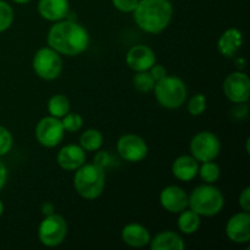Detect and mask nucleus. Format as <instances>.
I'll return each mask as SVG.
<instances>
[{"mask_svg": "<svg viewBox=\"0 0 250 250\" xmlns=\"http://www.w3.org/2000/svg\"><path fill=\"white\" fill-rule=\"evenodd\" d=\"M89 33L75 20H61L49 29L46 43L60 55L77 56L89 46Z\"/></svg>", "mask_w": 250, "mask_h": 250, "instance_id": "nucleus-1", "label": "nucleus"}, {"mask_svg": "<svg viewBox=\"0 0 250 250\" xmlns=\"http://www.w3.org/2000/svg\"><path fill=\"white\" fill-rule=\"evenodd\" d=\"M173 7L168 0H139L133 11L134 21L142 31L158 34L167 28Z\"/></svg>", "mask_w": 250, "mask_h": 250, "instance_id": "nucleus-2", "label": "nucleus"}, {"mask_svg": "<svg viewBox=\"0 0 250 250\" xmlns=\"http://www.w3.org/2000/svg\"><path fill=\"white\" fill-rule=\"evenodd\" d=\"M105 170L95 164H84L77 168L73 177V186L78 195L87 200H94L105 189Z\"/></svg>", "mask_w": 250, "mask_h": 250, "instance_id": "nucleus-3", "label": "nucleus"}, {"mask_svg": "<svg viewBox=\"0 0 250 250\" xmlns=\"http://www.w3.org/2000/svg\"><path fill=\"white\" fill-rule=\"evenodd\" d=\"M224 205L225 198L221 190L208 183L195 187L188 195V208L199 216H216L224 209Z\"/></svg>", "mask_w": 250, "mask_h": 250, "instance_id": "nucleus-4", "label": "nucleus"}, {"mask_svg": "<svg viewBox=\"0 0 250 250\" xmlns=\"http://www.w3.org/2000/svg\"><path fill=\"white\" fill-rule=\"evenodd\" d=\"M156 102L165 109H178L187 100V87L181 78L166 76L154 85Z\"/></svg>", "mask_w": 250, "mask_h": 250, "instance_id": "nucleus-5", "label": "nucleus"}, {"mask_svg": "<svg viewBox=\"0 0 250 250\" xmlns=\"http://www.w3.org/2000/svg\"><path fill=\"white\" fill-rule=\"evenodd\" d=\"M36 75L44 81L56 80L63 70V61L60 54L50 46H43L36 51L32 60Z\"/></svg>", "mask_w": 250, "mask_h": 250, "instance_id": "nucleus-6", "label": "nucleus"}, {"mask_svg": "<svg viewBox=\"0 0 250 250\" xmlns=\"http://www.w3.org/2000/svg\"><path fill=\"white\" fill-rule=\"evenodd\" d=\"M67 236V224L61 215L53 212L44 216L38 227V239L43 246L55 248L63 243Z\"/></svg>", "mask_w": 250, "mask_h": 250, "instance_id": "nucleus-7", "label": "nucleus"}, {"mask_svg": "<svg viewBox=\"0 0 250 250\" xmlns=\"http://www.w3.org/2000/svg\"><path fill=\"white\" fill-rule=\"evenodd\" d=\"M190 155L198 163L214 161L221 151L219 137L210 131H202L195 134L189 143Z\"/></svg>", "mask_w": 250, "mask_h": 250, "instance_id": "nucleus-8", "label": "nucleus"}, {"mask_svg": "<svg viewBox=\"0 0 250 250\" xmlns=\"http://www.w3.org/2000/svg\"><path fill=\"white\" fill-rule=\"evenodd\" d=\"M36 139L41 146L45 148H55L62 142L65 136V129L60 119L54 116H45L36 126Z\"/></svg>", "mask_w": 250, "mask_h": 250, "instance_id": "nucleus-9", "label": "nucleus"}, {"mask_svg": "<svg viewBox=\"0 0 250 250\" xmlns=\"http://www.w3.org/2000/svg\"><path fill=\"white\" fill-rule=\"evenodd\" d=\"M116 149L121 159L128 163H139L148 155L146 142L138 134L128 133L120 137L117 141Z\"/></svg>", "mask_w": 250, "mask_h": 250, "instance_id": "nucleus-10", "label": "nucleus"}, {"mask_svg": "<svg viewBox=\"0 0 250 250\" xmlns=\"http://www.w3.org/2000/svg\"><path fill=\"white\" fill-rule=\"evenodd\" d=\"M224 93L234 104H247L250 98V80L241 71L229 73L224 82Z\"/></svg>", "mask_w": 250, "mask_h": 250, "instance_id": "nucleus-11", "label": "nucleus"}, {"mask_svg": "<svg viewBox=\"0 0 250 250\" xmlns=\"http://www.w3.org/2000/svg\"><path fill=\"white\" fill-rule=\"evenodd\" d=\"M226 236L232 243L246 244L250 241V215L249 212L242 211L234 214L227 221Z\"/></svg>", "mask_w": 250, "mask_h": 250, "instance_id": "nucleus-12", "label": "nucleus"}, {"mask_svg": "<svg viewBox=\"0 0 250 250\" xmlns=\"http://www.w3.org/2000/svg\"><path fill=\"white\" fill-rule=\"evenodd\" d=\"M160 204L170 214H180L188 208V194L178 186H168L160 192Z\"/></svg>", "mask_w": 250, "mask_h": 250, "instance_id": "nucleus-13", "label": "nucleus"}, {"mask_svg": "<svg viewBox=\"0 0 250 250\" xmlns=\"http://www.w3.org/2000/svg\"><path fill=\"white\" fill-rule=\"evenodd\" d=\"M155 53L148 45L137 44L127 51L126 62L128 67L133 70L134 72L149 71V68L155 63Z\"/></svg>", "mask_w": 250, "mask_h": 250, "instance_id": "nucleus-14", "label": "nucleus"}, {"mask_svg": "<svg viewBox=\"0 0 250 250\" xmlns=\"http://www.w3.org/2000/svg\"><path fill=\"white\" fill-rule=\"evenodd\" d=\"M56 161L62 170L76 171L85 164V153L81 146L67 144L60 149L56 156Z\"/></svg>", "mask_w": 250, "mask_h": 250, "instance_id": "nucleus-15", "label": "nucleus"}, {"mask_svg": "<svg viewBox=\"0 0 250 250\" xmlns=\"http://www.w3.org/2000/svg\"><path fill=\"white\" fill-rule=\"evenodd\" d=\"M38 12L42 19L50 22L65 20L70 12L68 0H39Z\"/></svg>", "mask_w": 250, "mask_h": 250, "instance_id": "nucleus-16", "label": "nucleus"}, {"mask_svg": "<svg viewBox=\"0 0 250 250\" xmlns=\"http://www.w3.org/2000/svg\"><path fill=\"white\" fill-rule=\"evenodd\" d=\"M122 241L131 248H143L150 243V232L141 224H128L122 229Z\"/></svg>", "mask_w": 250, "mask_h": 250, "instance_id": "nucleus-17", "label": "nucleus"}, {"mask_svg": "<svg viewBox=\"0 0 250 250\" xmlns=\"http://www.w3.org/2000/svg\"><path fill=\"white\" fill-rule=\"evenodd\" d=\"M243 45V34L239 29L232 28L226 29L217 41V50L225 58H233Z\"/></svg>", "mask_w": 250, "mask_h": 250, "instance_id": "nucleus-18", "label": "nucleus"}, {"mask_svg": "<svg viewBox=\"0 0 250 250\" xmlns=\"http://www.w3.org/2000/svg\"><path fill=\"white\" fill-rule=\"evenodd\" d=\"M199 164L192 155H181L173 161L172 175L182 182H189L198 175Z\"/></svg>", "mask_w": 250, "mask_h": 250, "instance_id": "nucleus-19", "label": "nucleus"}, {"mask_svg": "<svg viewBox=\"0 0 250 250\" xmlns=\"http://www.w3.org/2000/svg\"><path fill=\"white\" fill-rule=\"evenodd\" d=\"M151 250H185V239L172 231H164L150 239Z\"/></svg>", "mask_w": 250, "mask_h": 250, "instance_id": "nucleus-20", "label": "nucleus"}, {"mask_svg": "<svg viewBox=\"0 0 250 250\" xmlns=\"http://www.w3.org/2000/svg\"><path fill=\"white\" fill-rule=\"evenodd\" d=\"M199 215L192 209H186L178 214L177 227L183 234H194L200 229L202 220Z\"/></svg>", "mask_w": 250, "mask_h": 250, "instance_id": "nucleus-21", "label": "nucleus"}, {"mask_svg": "<svg viewBox=\"0 0 250 250\" xmlns=\"http://www.w3.org/2000/svg\"><path fill=\"white\" fill-rule=\"evenodd\" d=\"M102 132L95 128L85 129L80 137V146L84 151H98L103 146Z\"/></svg>", "mask_w": 250, "mask_h": 250, "instance_id": "nucleus-22", "label": "nucleus"}, {"mask_svg": "<svg viewBox=\"0 0 250 250\" xmlns=\"http://www.w3.org/2000/svg\"><path fill=\"white\" fill-rule=\"evenodd\" d=\"M70 100L63 94L53 95L48 102L49 115L56 117V119H62L70 111Z\"/></svg>", "mask_w": 250, "mask_h": 250, "instance_id": "nucleus-23", "label": "nucleus"}, {"mask_svg": "<svg viewBox=\"0 0 250 250\" xmlns=\"http://www.w3.org/2000/svg\"><path fill=\"white\" fill-rule=\"evenodd\" d=\"M198 175L204 183L214 185L215 182L219 181L220 176H221V168L214 161H205V163H202V165L199 164Z\"/></svg>", "mask_w": 250, "mask_h": 250, "instance_id": "nucleus-24", "label": "nucleus"}, {"mask_svg": "<svg viewBox=\"0 0 250 250\" xmlns=\"http://www.w3.org/2000/svg\"><path fill=\"white\" fill-rule=\"evenodd\" d=\"M133 87L136 88L138 92L141 93H149L154 89L155 85V81L151 77L149 71H141V72H136L133 77Z\"/></svg>", "mask_w": 250, "mask_h": 250, "instance_id": "nucleus-25", "label": "nucleus"}, {"mask_svg": "<svg viewBox=\"0 0 250 250\" xmlns=\"http://www.w3.org/2000/svg\"><path fill=\"white\" fill-rule=\"evenodd\" d=\"M61 124H62L65 132H70V133H75L78 132L83 126V117L77 112H70L68 111L65 116L61 119Z\"/></svg>", "mask_w": 250, "mask_h": 250, "instance_id": "nucleus-26", "label": "nucleus"}, {"mask_svg": "<svg viewBox=\"0 0 250 250\" xmlns=\"http://www.w3.org/2000/svg\"><path fill=\"white\" fill-rule=\"evenodd\" d=\"M187 109L192 116H200V115L204 114L205 110H207V98H205V95L200 94V93L193 95L189 102H188Z\"/></svg>", "mask_w": 250, "mask_h": 250, "instance_id": "nucleus-27", "label": "nucleus"}, {"mask_svg": "<svg viewBox=\"0 0 250 250\" xmlns=\"http://www.w3.org/2000/svg\"><path fill=\"white\" fill-rule=\"evenodd\" d=\"M14 22V10L4 0H0V33L11 27Z\"/></svg>", "mask_w": 250, "mask_h": 250, "instance_id": "nucleus-28", "label": "nucleus"}, {"mask_svg": "<svg viewBox=\"0 0 250 250\" xmlns=\"http://www.w3.org/2000/svg\"><path fill=\"white\" fill-rule=\"evenodd\" d=\"M14 146V137L11 132L4 126H0V156L10 153Z\"/></svg>", "mask_w": 250, "mask_h": 250, "instance_id": "nucleus-29", "label": "nucleus"}, {"mask_svg": "<svg viewBox=\"0 0 250 250\" xmlns=\"http://www.w3.org/2000/svg\"><path fill=\"white\" fill-rule=\"evenodd\" d=\"M111 1L115 9L125 12V14H129V12H133L136 10L139 0H111Z\"/></svg>", "mask_w": 250, "mask_h": 250, "instance_id": "nucleus-30", "label": "nucleus"}, {"mask_svg": "<svg viewBox=\"0 0 250 250\" xmlns=\"http://www.w3.org/2000/svg\"><path fill=\"white\" fill-rule=\"evenodd\" d=\"M110 160H111V158H110V155L106 151H98L95 154L94 159H93V164L100 166V167L105 170V167L110 165Z\"/></svg>", "mask_w": 250, "mask_h": 250, "instance_id": "nucleus-31", "label": "nucleus"}, {"mask_svg": "<svg viewBox=\"0 0 250 250\" xmlns=\"http://www.w3.org/2000/svg\"><path fill=\"white\" fill-rule=\"evenodd\" d=\"M149 73H150L151 77L154 78L155 82L163 80L164 77L167 76V71H166V68L164 67L163 65H156V63H154V65L149 68Z\"/></svg>", "mask_w": 250, "mask_h": 250, "instance_id": "nucleus-32", "label": "nucleus"}, {"mask_svg": "<svg viewBox=\"0 0 250 250\" xmlns=\"http://www.w3.org/2000/svg\"><path fill=\"white\" fill-rule=\"evenodd\" d=\"M239 207L243 211H250V187L244 188L239 195Z\"/></svg>", "mask_w": 250, "mask_h": 250, "instance_id": "nucleus-33", "label": "nucleus"}, {"mask_svg": "<svg viewBox=\"0 0 250 250\" xmlns=\"http://www.w3.org/2000/svg\"><path fill=\"white\" fill-rule=\"evenodd\" d=\"M7 181V168L5 164L0 160V190L5 187Z\"/></svg>", "mask_w": 250, "mask_h": 250, "instance_id": "nucleus-34", "label": "nucleus"}, {"mask_svg": "<svg viewBox=\"0 0 250 250\" xmlns=\"http://www.w3.org/2000/svg\"><path fill=\"white\" fill-rule=\"evenodd\" d=\"M42 212L44 214V216L53 214V212H55L54 205L51 204V203H45V204H43V207H42Z\"/></svg>", "mask_w": 250, "mask_h": 250, "instance_id": "nucleus-35", "label": "nucleus"}, {"mask_svg": "<svg viewBox=\"0 0 250 250\" xmlns=\"http://www.w3.org/2000/svg\"><path fill=\"white\" fill-rule=\"evenodd\" d=\"M14 2H16V4H28L29 1H32V0H12Z\"/></svg>", "mask_w": 250, "mask_h": 250, "instance_id": "nucleus-36", "label": "nucleus"}, {"mask_svg": "<svg viewBox=\"0 0 250 250\" xmlns=\"http://www.w3.org/2000/svg\"><path fill=\"white\" fill-rule=\"evenodd\" d=\"M2 212H4V204H2V202L0 200V217H1Z\"/></svg>", "mask_w": 250, "mask_h": 250, "instance_id": "nucleus-37", "label": "nucleus"}]
</instances>
